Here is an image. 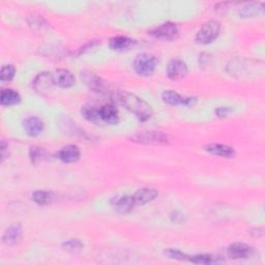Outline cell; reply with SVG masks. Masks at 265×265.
Returning <instances> with one entry per match:
<instances>
[{
	"mask_svg": "<svg viewBox=\"0 0 265 265\" xmlns=\"http://www.w3.org/2000/svg\"><path fill=\"white\" fill-rule=\"evenodd\" d=\"M117 101L129 112L134 113L136 117L141 121H146L150 119L152 115V109L150 105L134 93L121 92L118 95Z\"/></svg>",
	"mask_w": 265,
	"mask_h": 265,
	"instance_id": "obj_1",
	"label": "cell"
},
{
	"mask_svg": "<svg viewBox=\"0 0 265 265\" xmlns=\"http://www.w3.org/2000/svg\"><path fill=\"white\" fill-rule=\"evenodd\" d=\"M221 23L217 20H210L202 25L196 35V42L202 45L213 43L220 35Z\"/></svg>",
	"mask_w": 265,
	"mask_h": 265,
	"instance_id": "obj_2",
	"label": "cell"
},
{
	"mask_svg": "<svg viewBox=\"0 0 265 265\" xmlns=\"http://www.w3.org/2000/svg\"><path fill=\"white\" fill-rule=\"evenodd\" d=\"M157 64V59L151 54L142 53L136 56L134 61V70L139 76L147 77L153 74Z\"/></svg>",
	"mask_w": 265,
	"mask_h": 265,
	"instance_id": "obj_3",
	"label": "cell"
},
{
	"mask_svg": "<svg viewBox=\"0 0 265 265\" xmlns=\"http://www.w3.org/2000/svg\"><path fill=\"white\" fill-rule=\"evenodd\" d=\"M131 140L137 143L142 144H166L168 143V136L164 134L163 131L157 130H148V131H142L138 132Z\"/></svg>",
	"mask_w": 265,
	"mask_h": 265,
	"instance_id": "obj_4",
	"label": "cell"
},
{
	"mask_svg": "<svg viewBox=\"0 0 265 265\" xmlns=\"http://www.w3.org/2000/svg\"><path fill=\"white\" fill-rule=\"evenodd\" d=\"M150 35L158 40L172 41L178 37V28L176 24L172 22H167L154 28L150 32Z\"/></svg>",
	"mask_w": 265,
	"mask_h": 265,
	"instance_id": "obj_5",
	"label": "cell"
},
{
	"mask_svg": "<svg viewBox=\"0 0 265 265\" xmlns=\"http://www.w3.org/2000/svg\"><path fill=\"white\" fill-rule=\"evenodd\" d=\"M162 99L164 103L170 106H193L197 101L196 97L181 96L174 90H165L162 94Z\"/></svg>",
	"mask_w": 265,
	"mask_h": 265,
	"instance_id": "obj_6",
	"label": "cell"
},
{
	"mask_svg": "<svg viewBox=\"0 0 265 265\" xmlns=\"http://www.w3.org/2000/svg\"><path fill=\"white\" fill-rule=\"evenodd\" d=\"M188 74V65L180 59H173L168 63L167 76L173 81L184 78Z\"/></svg>",
	"mask_w": 265,
	"mask_h": 265,
	"instance_id": "obj_7",
	"label": "cell"
},
{
	"mask_svg": "<svg viewBox=\"0 0 265 265\" xmlns=\"http://www.w3.org/2000/svg\"><path fill=\"white\" fill-rule=\"evenodd\" d=\"M52 77H53L54 85H57L60 88H70L76 82L74 75L69 70H64V69L55 71L52 74Z\"/></svg>",
	"mask_w": 265,
	"mask_h": 265,
	"instance_id": "obj_8",
	"label": "cell"
},
{
	"mask_svg": "<svg viewBox=\"0 0 265 265\" xmlns=\"http://www.w3.org/2000/svg\"><path fill=\"white\" fill-rule=\"evenodd\" d=\"M254 253V249L249 245L236 243L228 248V256L232 259H247Z\"/></svg>",
	"mask_w": 265,
	"mask_h": 265,
	"instance_id": "obj_9",
	"label": "cell"
},
{
	"mask_svg": "<svg viewBox=\"0 0 265 265\" xmlns=\"http://www.w3.org/2000/svg\"><path fill=\"white\" fill-rule=\"evenodd\" d=\"M53 85H54V82H53L52 74H50L48 72L40 73L36 77V79L33 80V88H35V90L41 94L48 92L52 88Z\"/></svg>",
	"mask_w": 265,
	"mask_h": 265,
	"instance_id": "obj_10",
	"label": "cell"
},
{
	"mask_svg": "<svg viewBox=\"0 0 265 265\" xmlns=\"http://www.w3.org/2000/svg\"><path fill=\"white\" fill-rule=\"evenodd\" d=\"M157 196H158V192L156 190L144 188L138 190L131 197H132V200H134L135 205H145L155 200Z\"/></svg>",
	"mask_w": 265,
	"mask_h": 265,
	"instance_id": "obj_11",
	"label": "cell"
},
{
	"mask_svg": "<svg viewBox=\"0 0 265 265\" xmlns=\"http://www.w3.org/2000/svg\"><path fill=\"white\" fill-rule=\"evenodd\" d=\"M80 155H81L80 148L77 145H73V144L64 146L57 152V157L65 164H72L77 162L80 158Z\"/></svg>",
	"mask_w": 265,
	"mask_h": 265,
	"instance_id": "obj_12",
	"label": "cell"
},
{
	"mask_svg": "<svg viewBox=\"0 0 265 265\" xmlns=\"http://www.w3.org/2000/svg\"><path fill=\"white\" fill-rule=\"evenodd\" d=\"M204 148L207 152L225 158H232L235 155V150L233 147H230L221 143H210L205 145Z\"/></svg>",
	"mask_w": 265,
	"mask_h": 265,
	"instance_id": "obj_13",
	"label": "cell"
},
{
	"mask_svg": "<svg viewBox=\"0 0 265 265\" xmlns=\"http://www.w3.org/2000/svg\"><path fill=\"white\" fill-rule=\"evenodd\" d=\"M111 204L114 207V209L120 214H127L135 206L134 200H132V197H129L126 195L117 196V197L113 198Z\"/></svg>",
	"mask_w": 265,
	"mask_h": 265,
	"instance_id": "obj_14",
	"label": "cell"
},
{
	"mask_svg": "<svg viewBox=\"0 0 265 265\" xmlns=\"http://www.w3.org/2000/svg\"><path fill=\"white\" fill-rule=\"evenodd\" d=\"M82 79L85 82V84L94 92H103L106 88L104 80L91 72L82 73Z\"/></svg>",
	"mask_w": 265,
	"mask_h": 265,
	"instance_id": "obj_15",
	"label": "cell"
},
{
	"mask_svg": "<svg viewBox=\"0 0 265 265\" xmlns=\"http://www.w3.org/2000/svg\"><path fill=\"white\" fill-rule=\"evenodd\" d=\"M44 122L36 116L28 117L24 121V129L30 137H37L44 130Z\"/></svg>",
	"mask_w": 265,
	"mask_h": 265,
	"instance_id": "obj_16",
	"label": "cell"
},
{
	"mask_svg": "<svg viewBox=\"0 0 265 265\" xmlns=\"http://www.w3.org/2000/svg\"><path fill=\"white\" fill-rule=\"evenodd\" d=\"M22 236H23L22 227L20 225L16 224V225L11 226L5 232L3 241H4V244H6L7 246H15L21 242Z\"/></svg>",
	"mask_w": 265,
	"mask_h": 265,
	"instance_id": "obj_17",
	"label": "cell"
},
{
	"mask_svg": "<svg viewBox=\"0 0 265 265\" xmlns=\"http://www.w3.org/2000/svg\"><path fill=\"white\" fill-rule=\"evenodd\" d=\"M99 113H101L103 122H106L108 124H116L119 121L118 110L115 108V106L111 104L104 105L99 109Z\"/></svg>",
	"mask_w": 265,
	"mask_h": 265,
	"instance_id": "obj_18",
	"label": "cell"
},
{
	"mask_svg": "<svg viewBox=\"0 0 265 265\" xmlns=\"http://www.w3.org/2000/svg\"><path fill=\"white\" fill-rule=\"evenodd\" d=\"M135 45V41L131 40L127 37H114L110 40L109 46L112 50L114 51H124V50H128L129 48H131L132 46Z\"/></svg>",
	"mask_w": 265,
	"mask_h": 265,
	"instance_id": "obj_19",
	"label": "cell"
},
{
	"mask_svg": "<svg viewBox=\"0 0 265 265\" xmlns=\"http://www.w3.org/2000/svg\"><path fill=\"white\" fill-rule=\"evenodd\" d=\"M21 102L20 94L14 89H3L0 103L3 106H14Z\"/></svg>",
	"mask_w": 265,
	"mask_h": 265,
	"instance_id": "obj_20",
	"label": "cell"
},
{
	"mask_svg": "<svg viewBox=\"0 0 265 265\" xmlns=\"http://www.w3.org/2000/svg\"><path fill=\"white\" fill-rule=\"evenodd\" d=\"M31 199L39 205H48L54 200V194L48 191H36L32 193Z\"/></svg>",
	"mask_w": 265,
	"mask_h": 265,
	"instance_id": "obj_21",
	"label": "cell"
},
{
	"mask_svg": "<svg viewBox=\"0 0 265 265\" xmlns=\"http://www.w3.org/2000/svg\"><path fill=\"white\" fill-rule=\"evenodd\" d=\"M81 113L84 116V118H86L88 121H91L96 124L103 122L101 113H99V109H95L94 107H90V106H85L82 108Z\"/></svg>",
	"mask_w": 265,
	"mask_h": 265,
	"instance_id": "obj_22",
	"label": "cell"
},
{
	"mask_svg": "<svg viewBox=\"0 0 265 265\" xmlns=\"http://www.w3.org/2000/svg\"><path fill=\"white\" fill-rule=\"evenodd\" d=\"M187 260L191 261L192 263H196V264H211V263H216L218 261V259L216 257H214L213 255H208V254L188 256Z\"/></svg>",
	"mask_w": 265,
	"mask_h": 265,
	"instance_id": "obj_23",
	"label": "cell"
},
{
	"mask_svg": "<svg viewBox=\"0 0 265 265\" xmlns=\"http://www.w3.org/2000/svg\"><path fill=\"white\" fill-rule=\"evenodd\" d=\"M16 74V69L13 64H7L4 65L2 69V75H0V78H2V82H9L12 81L15 77Z\"/></svg>",
	"mask_w": 265,
	"mask_h": 265,
	"instance_id": "obj_24",
	"label": "cell"
},
{
	"mask_svg": "<svg viewBox=\"0 0 265 265\" xmlns=\"http://www.w3.org/2000/svg\"><path fill=\"white\" fill-rule=\"evenodd\" d=\"M62 247L64 248V250H68L71 252H77L83 248V244L78 240H71V241L65 242L62 245Z\"/></svg>",
	"mask_w": 265,
	"mask_h": 265,
	"instance_id": "obj_25",
	"label": "cell"
},
{
	"mask_svg": "<svg viewBox=\"0 0 265 265\" xmlns=\"http://www.w3.org/2000/svg\"><path fill=\"white\" fill-rule=\"evenodd\" d=\"M259 9L257 8V6L255 5H248L246 7H244L241 11H240V15L243 18H249V17H253L258 13Z\"/></svg>",
	"mask_w": 265,
	"mask_h": 265,
	"instance_id": "obj_26",
	"label": "cell"
},
{
	"mask_svg": "<svg viewBox=\"0 0 265 265\" xmlns=\"http://www.w3.org/2000/svg\"><path fill=\"white\" fill-rule=\"evenodd\" d=\"M165 254L167 255L169 258L177 259V260H187V257H188V255L183 254L182 252H180L179 250H176V249H169L165 252Z\"/></svg>",
	"mask_w": 265,
	"mask_h": 265,
	"instance_id": "obj_27",
	"label": "cell"
},
{
	"mask_svg": "<svg viewBox=\"0 0 265 265\" xmlns=\"http://www.w3.org/2000/svg\"><path fill=\"white\" fill-rule=\"evenodd\" d=\"M29 154H30V158L32 161V163H37L38 161H41L42 157H43V150L39 147H31L30 148V151H29Z\"/></svg>",
	"mask_w": 265,
	"mask_h": 265,
	"instance_id": "obj_28",
	"label": "cell"
},
{
	"mask_svg": "<svg viewBox=\"0 0 265 265\" xmlns=\"http://www.w3.org/2000/svg\"><path fill=\"white\" fill-rule=\"evenodd\" d=\"M32 21H29V24H30V26H32V27H37V28H43L45 25L44 24H47L46 23V21L42 18V17H37V16H32L31 18H30Z\"/></svg>",
	"mask_w": 265,
	"mask_h": 265,
	"instance_id": "obj_29",
	"label": "cell"
},
{
	"mask_svg": "<svg viewBox=\"0 0 265 265\" xmlns=\"http://www.w3.org/2000/svg\"><path fill=\"white\" fill-rule=\"evenodd\" d=\"M232 112V109L230 107H220L216 110V113L219 117H225L228 114H230Z\"/></svg>",
	"mask_w": 265,
	"mask_h": 265,
	"instance_id": "obj_30",
	"label": "cell"
}]
</instances>
